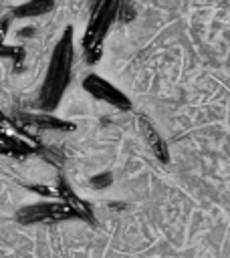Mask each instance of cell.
Listing matches in <instances>:
<instances>
[{"mask_svg": "<svg viewBox=\"0 0 230 258\" xmlns=\"http://www.w3.org/2000/svg\"><path fill=\"white\" fill-rule=\"evenodd\" d=\"M71 56H73L71 34H67L65 40L56 46L50 67H48V73H46V83L42 89V105L44 107H52L56 103L59 95L63 93V89L67 87V81L71 75Z\"/></svg>", "mask_w": 230, "mask_h": 258, "instance_id": "obj_1", "label": "cell"}, {"mask_svg": "<svg viewBox=\"0 0 230 258\" xmlns=\"http://www.w3.org/2000/svg\"><path fill=\"white\" fill-rule=\"evenodd\" d=\"M113 12H115V4H101L99 10L91 18V24L87 28L85 42H83L85 44V50H87L89 62H93V60L99 58V44H101V38L107 32L109 22L113 20Z\"/></svg>", "mask_w": 230, "mask_h": 258, "instance_id": "obj_2", "label": "cell"}, {"mask_svg": "<svg viewBox=\"0 0 230 258\" xmlns=\"http://www.w3.org/2000/svg\"><path fill=\"white\" fill-rule=\"evenodd\" d=\"M79 216V210L67 206V204H36V206H28L18 214V220L22 224H42V222H61V220H69Z\"/></svg>", "mask_w": 230, "mask_h": 258, "instance_id": "obj_3", "label": "cell"}, {"mask_svg": "<svg viewBox=\"0 0 230 258\" xmlns=\"http://www.w3.org/2000/svg\"><path fill=\"white\" fill-rule=\"evenodd\" d=\"M85 89H87L93 97L103 99V101H107V103H111V105H115V107H119V109H127V107H129L127 97H123L121 91H117L113 85H109L107 81H103V79L97 77V75H91V77L85 79Z\"/></svg>", "mask_w": 230, "mask_h": 258, "instance_id": "obj_4", "label": "cell"}, {"mask_svg": "<svg viewBox=\"0 0 230 258\" xmlns=\"http://www.w3.org/2000/svg\"><path fill=\"white\" fill-rule=\"evenodd\" d=\"M143 133H145V137H147V141H149V145H151V149H153V153L159 157V159H167V151H165V145H163V141L159 139V135L153 131V127H149L147 123H143Z\"/></svg>", "mask_w": 230, "mask_h": 258, "instance_id": "obj_5", "label": "cell"}, {"mask_svg": "<svg viewBox=\"0 0 230 258\" xmlns=\"http://www.w3.org/2000/svg\"><path fill=\"white\" fill-rule=\"evenodd\" d=\"M48 8H50V4H48V2L24 4V6H20V8L16 10V14H18V16H32V14H42V12H46Z\"/></svg>", "mask_w": 230, "mask_h": 258, "instance_id": "obj_6", "label": "cell"}]
</instances>
